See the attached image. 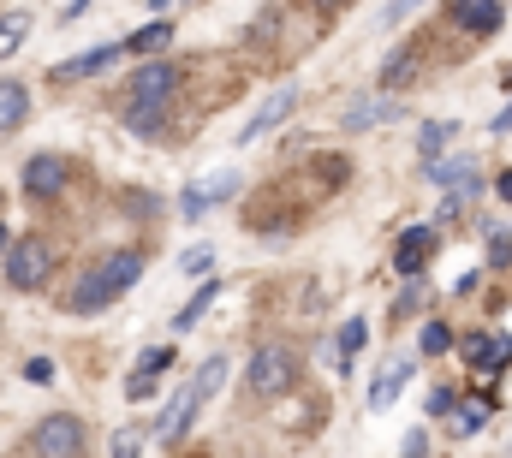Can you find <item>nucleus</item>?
Here are the masks:
<instances>
[{
	"label": "nucleus",
	"instance_id": "obj_8",
	"mask_svg": "<svg viewBox=\"0 0 512 458\" xmlns=\"http://www.w3.org/2000/svg\"><path fill=\"white\" fill-rule=\"evenodd\" d=\"M233 191H239V173H233V167H215V173H203V179L185 191V215L197 221V215H209L215 203H227Z\"/></svg>",
	"mask_w": 512,
	"mask_h": 458
},
{
	"label": "nucleus",
	"instance_id": "obj_26",
	"mask_svg": "<svg viewBox=\"0 0 512 458\" xmlns=\"http://www.w3.org/2000/svg\"><path fill=\"white\" fill-rule=\"evenodd\" d=\"M364 340H370V322H358V316H352V322L340 328V369H352V357L364 351Z\"/></svg>",
	"mask_w": 512,
	"mask_h": 458
},
{
	"label": "nucleus",
	"instance_id": "obj_25",
	"mask_svg": "<svg viewBox=\"0 0 512 458\" xmlns=\"http://www.w3.org/2000/svg\"><path fill=\"white\" fill-rule=\"evenodd\" d=\"M489 405H495V393H483L477 405H459V411H453V435H477V429L489 423Z\"/></svg>",
	"mask_w": 512,
	"mask_h": 458
},
{
	"label": "nucleus",
	"instance_id": "obj_2",
	"mask_svg": "<svg viewBox=\"0 0 512 458\" xmlns=\"http://www.w3.org/2000/svg\"><path fill=\"white\" fill-rule=\"evenodd\" d=\"M179 84H185V66H179V60H149V66L131 72V84H126L131 108H167Z\"/></svg>",
	"mask_w": 512,
	"mask_h": 458
},
{
	"label": "nucleus",
	"instance_id": "obj_31",
	"mask_svg": "<svg viewBox=\"0 0 512 458\" xmlns=\"http://www.w3.org/2000/svg\"><path fill=\"white\" fill-rule=\"evenodd\" d=\"M209 262H215V250H209V244H197V250H185V256H179V268H185V274H209Z\"/></svg>",
	"mask_w": 512,
	"mask_h": 458
},
{
	"label": "nucleus",
	"instance_id": "obj_10",
	"mask_svg": "<svg viewBox=\"0 0 512 458\" xmlns=\"http://www.w3.org/2000/svg\"><path fill=\"white\" fill-rule=\"evenodd\" d=\"M292 108H298V90H274V96H268V102H262V108H256L251 119H245V131H239L233 143H262V137H268V131H274L280 119L292 114Z\"/></svg>",
	"mask_w": 512,
	"mask_h": 458
},
{
	"label": "nucleus",
	"instance_id": "obj_23",
	"mask_svg": "<svg viewBox=\"0 0 512 458\" xmlns=\"http://www.w3.org/2000/svg\"><path fill=\"white\" fill-rule=\"evenodd\" d=\"M126 125H131V137H161L167 131V108H131L126 102Z\"/></svg>",
	"mask_w": 512,
	"mask_h": 458
},
{
	"label": "nucleus",
	"instance_id": "obj_29",
	"mask_svg": "<svg viewBox=\"0 0 512 458\" xmlns=\"http://www.w3.org/2000/svg\"><path fill=\"white\" fill-rule=\"evenodd\" d=\"M274 30H280V6H262V12H256V24H251V42H268Z\"/></svg>",
	"mask_w": 512,
	"mask_h": 458
},
{
	"label": "nucleus",
	"instance_id": "obj_27",
	"mask_svg": "<svg viewBox=\"0 0 512 458\" xmlns=\"http://www.w3.org/2000/svg\"><path fill=\"white\" fill-rule=\"evenodd\" d=\"M417 351H423V357H441V351H453V328H447V322H429V328L417 334Z\"/></svg>",
	"mask_w": 512,
	"mask_h": 458
},
{
	"label": "nucleus",
	"instance_id": "obj_37",
	"mask_svg": "<svg viewBox=\"0 0 512 458\" xmlns=\"http://www.w3.org/2000/svg\"><path fill=\"white\" fill-rule=\"evenodd\" d=\"M411 310H417V286H405V292L393 298V316H411Z\"/></svg>",
	"mask_w": 512,
	"mask_h": 458
},
{
	"label": "nucleus",
	"instance_id": "obj_21",
	"mask_svg": "<svg viewBox=\"0 0 512 458\" xmlns=\"http://www.w3.org/2000/svg\"><path fill=\"white\" fill-rule=\"evenodd\" d=\"M215 298H221V280H203V286H197V298L173 316V328H179V334H185V328H197V322H203V310H209Z\"/></svg>",
	"mask_w": 512,
	"mask_h": 458
},
{
	"label": "nucleus",
	"instance_id": "obj_19",
	"mask_svg": "<svg viewBox=\"0 0 512 458\" xmlns=\"http://www.w3.org/2000/svg\"><path fill=\"white\" fill-rule=\"evenodd\" d=\"M453 137H459V125H453V119H429V125H423V137H417V155H423L429 167H441V149H447Z\"/></svg>",
	"mask_w": 512,
	"mask_h": 458
},
{
	"label": "nucleus",
	"instance_id": "obj_3",
	"mask_svg": "<svg viewBox=\"0 0 512 458\" xmlns=\"http://www.w3.org/2000/svg\"><path fill=\"white\" fill-rule=\"evenodd\" d=\"M48 268H54V250H48V238H36V232H24V238L6 250V280H12L18 292H36V286L48 280Z\"/></svg>",
	"mask_w": 512,
	"mask_h": 458
},
{
	"label": "nucleus",
	"instance_id": "obj_41",
	"mask_svg": "<svg viewBox=\"0 0 512 458\" xmlns=\"http://www.w3.org/2000/svg\"><path fill=\"white\" fill-rule=\"evenodd\" d=\"M0 203H6V197H0Z\"/></svg>",
	"mask_w": 512,
	"mask_h": 458
},
{
	"label": "nucleus",
	"instance_id": "obj_24",
	"mask_svg": "<svg viewBox=\"0 0 512 458\" xmlns=\"http://www.w3.org/2000/svg\"><path fill=\"white\" fill-rule=\"evenodd\" d=\"M221 381H227V357H209V363L191 375V393H197V399H215V393H221Z\"/></svg>",
	"mask_w": 512,
	"mask_h": 458
},
{
	"label": "nucleus",
	"instance_id": "obj_16",
	"mask_svg": "<svg viewBox=\"0 0 512 458\" xmlns=\"http://www.w3.org/2000/svg\"><path fill=\"white\" fill-rule=\"evenodd\" d=\"M417 66H423V60H417V48H411V42H405V48H393V54H387V66H382V78H376V90H405V84L417 78Z\"/></svg>",
	"mask_w": 512,
	"mask_h": 458
},
{
	"label": "nucleus",
	"instance_id": "obj_1",
	"mask_svg": "<svg viewBox=\"0 0 512 458\" xmlns=\"http://www.w3.org/2000/svg\"><path fill=\"white\" fill-rule=\"evenodd\" d=\"M298 381V351L292 345H256L251 369H245V393L251 399H280Z\"/></svg>",
	"mask_w": 512,
	"mask_h": 458
},
{
	"label": "nucleus",
	"instance_id": "obj_7",
	"mask_svg": "<svg viewBox=\"0 0 512 458\" xmlns=\"http://www.w3.org/2000/svg\"><path fill=\"white\" fill-rule=\"evenodd\" d=\"M429 179L447 191V197H477L483 191V167H477V155H453V161H441V167H429Z\"/></svg>",
	"mask_w": 512,
	"mask_h": 458
},
{
	"label": "nucleus",
	"instance_id": "obj_14",
	"mask_svg": "<svg viewBox=\"0 0 512 458\" xmlns=\"http://www.w3.org/2000/svg\"><path fill=\"white\" fill-rule=\"evenodd\" d=\"M405 387H411V363L399 357V363H387L382 375L370 381V411H387V405H393V399H399Z\"/></svg>",
	"mask_w": 512,
	"mask_h": 458
},
{
	"label": "nucleus",
	"instance_id": "obj_6",
	"mask_svg": "<svg viewBox=\"0 0 512 458\" xmlns=\"http://www.w3.org/2000/svg\"><path fill=\"white\" fill-rule=\"evenodd\" d=\"M66 179H72L66 155H30V161H24V191H30L36 203L60 197V191H66Z\"/></svg>",
	"mask_w": 512,
	"mask_h": 458
},
{
	"label": "nucleus",
	"instance_id": "obj_4",
	"mask_svg": "<svg viewBox=\"0 0 512 458\" xmlns=\"http://www.w3.org/2000/svg\"><path fill=\"white\" fill-rule=\"evenodd\" d=\"M30 453H42V458H78V453H84V423H78L72 411L42 417V423L30 429Z\"/></svg>",
	"mask_w": 512,
	"mask_h": 458
},
{
	"label": "nucleus",
	"instance_id": "obj_17",
	"mask_svg": "<svg viewBox=\"0 0 512 458\" xmlns=\"http://www.w3.org/2000/svg\"><path fill=\"white\" fill-rule=\"evenodd\" d=\"M30 119V90L18 78H0V131H18Z\"/></svg>",
	"mask_w": 512,
	"mask_h": 458
},
{
	"label": "nucleus",
	"instance_id": "obj_40",
	"mask_svg": "<svg viewBox=\"0 0 512 458\" xmlns=\"http://www.w3.org/2000/svg\"><path fill=\"white\" fill-rule=\"evenodd\" d=\"M12 244H18V238H12V232L0 227V256H6V250H12Z\"/></svg>",
	"mask_w": 512,
	"mask_h": 458
},
{
	"label": "nucleus",
	"instance_id": "obj_12",
	"mask_svg": "<svg viewBox=\"0 0 512 458\" xmlns=\"http://www.w3.org/2000/svg\"><path fill=\"white\" fill-rule=\"evenodd\" d=\"M120 54H126L120 42H108V48H90V54H78V60L54 66V84H72V78H96V72H108V66L120 60Z\"/></svg>",
	"mask_w": 512,
	"mask_h": 458
},
{
	"label": "nucleus",
	"instance_id": "obj_33",
	"mask_svg": "<svg viewBox=\"0 0 512 458\" xmlns=\"http://www.w3.org/2000/svg\"><path fill=\"white\" fill-rule=\"evenodd\" d=\"M167 363H173V351H167V345H155V351H143V363H137V375H161Z\"/></svg>",
	"mask_w": 512,
	"mask_h": 458
},
{
	"label": "nucleus",
	"instance_id": "obj_34",
	"mask_svg": "<svg viewBox=\"0 0 512 458\" xmlns=\"http://www.w3.org/2000/svg\"><path fill=\"white\" fill-rule=\"evenodd\" d=\"M24 381H30V387H48V381H54V363H48V357H30V363H24Z\"/></svg>",
	"mask_w": 512,
	"mask_h": 458
},
{
	"label": "nucleus",
	"instance_id": "obj_28",
	"mask_svg": "<svg viewBox=\"0 0 512 458\" xmlns=\"http://www.w3.org/2000/svg\"><path fill=\"white\" fill-rule=\"evenodd\" d=\"M489 232V262H495V268H507L512 262V238H507V227H483Z\"/></svg>",
	"mask_w": 512,
	"mask_h": 458
},
{
	"label": "nucleus",
	"instance_id": "obj_35",
	"mask_svg": "<svg viewBox=\"0 0 512 458\" xmlns=\"http://www.w3.org/2000/svg\"><path fill=\"white\" fill-rule=\"evenodd\" d=\"M155 393V375H126V399L137 405V399H149Z\"/></svg>",
	"mask_w": 512,
	"mask_h": 458
},
{
	"label": "nucleus",
	"instance_id": "obj_36",
	"mask_svg": "<svg viewBox=\"0 0 512 458\" xmlns=\"http://www.w3.org/2000/svg\"><path fill=\"white\" fill-rule=\"evenodd\" d=\"M429 453V435H423V429H411V435H405V453L399 458H423Z\"/></svg>",
	"mask_w": 512,
	"mask_h": 458
},
{
	"label": "nucleus",
	"instance_id": "obj_18",
	"mask_svg": "<svg viewBox=\"0 0 512 458\" xmlns=\"http://www.w3.org/2000/svg\"><path fill=\"white\" fill-rule=\"evenodd\" d=\"M102 274L114 280V292H126L131 280H143V250H108L102 256Z\"/></svg>",
	"mask_w": 512,
	"mask_h": 458
},
{
	"label": "nucleus",
	"instance_id": "obj_30",
	"mask_svg": "<svg viewBox=\"0 0 512 458\" xmlns=\"http://www.w3.org/2000/svg\"><path fill=\"white\" fill-rule=\"evenodd\" d=\"M108 453H114V458H143V435H137V429H120Z\"/></svg>",
	"mask_w": 512,
	"mask_h": 458
},
{
	"label": "nucleus",
	"instance_id": "obj_9",
	"mask_svg": "<svg viewBox=\"0 0 512 458\" xmlns=\"http://www.w3.org/2000/svg\"><path fill=\"white\" fill-rule=\"evenodd\" d=\"M435 244H441V232H435V227L399 232V244H393V268H399L405 280H417V274H423V262L435 256Z\"/></svg>",
	"mask_w": 512,
	"mask_h": 458
},
{
	"label": "nucleus",
	"instance_id": "obj_39",
	"mask_svg": "<svg viewBox=\"0 0 512 458\" xmlns=\"http://www.w3.org/2000/svg\"><path fill=\"white\" fill-rule=\"evenodd\" d=\"M501 131H512V102L501 108V119H495V137H501Z\"/></svg>",
	"mask_w": 512,
	"mask_h": 458
},
{
	"label": "nucleus",
	"instance_id": "obj_22",
	"mask_svg": "<svg viewBox=\"0 0 512 458\" xmlns=\"http://www.w3.org/2000/svg\"><path fill=\"white\" fill-rule=\"evenodd\" d=\"M24 36H30V12H6L0 18V60H12L24 48Z\"/></svg>",
	"mask_w": 512,
	"mask_h": 458
},
{
	"label": "nucleus",
	"instance_id": "obj_32",
	"mask_svg": "<svg viewBox=\"0 0 512 458\" xmlns=\"http://www.w3.org/2000/svg\"><path fill=\"white\" fill-rule=\"evenodd\" d=\"M453 411H459V393L453 387H435L429 393V417H453Z\"/></svg>",
	"mask_w": 512,
	"mask_h": 458
},
{
	"label": "nucleus",
	"instance_id": "obj_13",
	"mask_svg": "<svg viewBox=\"0 0 512 458\" xmlns=\"http://www.w3.org/2000/svg\"><path fill=\"white\" fill-rule=\"evenodd\" d=\"M197 411H203V399H197L191 387H179V393L167 399V411H161V441H179V435H185V423H191Z\"/></svg>",
	"mask_w": 512,
	"mask_h": 458
},
{
	"label": "nucleus",
	"instance_id": "obj_5",
	"mask_svg": "<svg viewBox=\"0 0 512 458\" xmlns=\"http://www.w3.org/2000/svg\"><path fill=\"white\" fill-rule=\"evenodd\" d=\"M114 298H120V292H114V280L102 274V262H90V268L78 274V286L66 292V310H72V316H96V310H108Z\"/></svg>",
	"mask_w": 512,
	"mask_h": 458
},
{
	"label": "nucleus",
	"instance_id": "obj_38",
	"mask_svg": "<svg viewBox=\"0 0 512 458\" xmlns=\"http://www.w3.org/2000/svg\"><path fill=\"white\" fill-rule=\"evenodd\" d=\"M495 191H501V197H507V203H512V167H507V173H501V179H495Z\"/></svg>",
	"mask_w": 512,
	"mask_h": 458
},
{
	"label": "nucleus",
	"instance_id": "obj_11",
	"mask_svg": "<svg viewBox=\"0 0 512 458\" xmlns=\"http://www.w3.org/2000/svg\"><path fill=\"white\" fill-rule=\"evenodd\" d=\"M447 18H453L465 36H501L507 6H471V0H459V6H447Z\"/></svg>",
	"mask_w": 512,
	"mask_h": 458
},
{
	"label": "nucleus",
	"instance_id": "obj_20",
	"mask_svg": "<svg viewBox=\"0 0 512 458\" xmlns=\"http://www.w3.org/2000/svg\"><path fill=\"white\" fill-rule=\"evenodd\" d=\"M167 42H173V24H167V18H155V24H143L137 36H126L120 48H126V54H161Z\"/></svg>",
	"mask_w": 512,
	"mask_h": 458
},
{
	"label": "nucleus",
	"instance_id": "obj_15",
	"mask_svg": "<svg viewBox=\"0 0 512 458\" xmlns=\"http://www.w3.org/2000/svg\"><path fill=\"white\" fill-rule=\"evenodd\" d=\"M405 114V102H393V96H370V102H358V108H346V131H370V125H393V119Z\"/></svg>",
	"mask_w": 512,
	"mask_h": 458
}]
</instances>
